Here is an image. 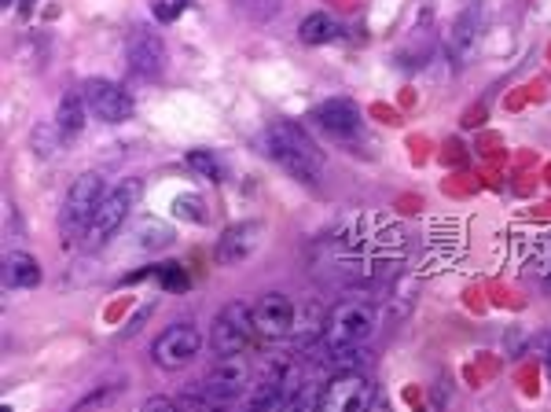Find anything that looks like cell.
<instances>
[{
	"instance_id": "6da1fadb",
	"label": "cell",
	"mask_w": 551,
	"mask_h": 412,
	"mask_svg": "<svg viewBox=\"0 0 551 412\" xmlns=\"http://www.w3.org/2000/svg\"><path fill=\"white\" fill-rule=\"evenodd\" d=\"M265 151L280 162L283 170L291 173L294 181L316 184L324 173V151L316 148V140L305 133L298 122H272L265 129Z\"/></svg>"
},
{
	"instance_id": "7a4b0ae2",
	"label": "cell",
	"mask_w": 551,
	"mask_h": 412,
	"mask_svg": "<svg viewBox=\"0 0 551 412\" xmlns=\"http://www.w3.org/2000/svg\"><path fill=\"white\" fill-rule=\"evenodd\" d=\"M250 387V365L243 354H228V357H217V365L206 372V379L199 387L188 394L199 412H228L232 401Z\"/></svg>"
},
{
	"instance_id": "3957f363",
	"label": "cell",
	"mask_w": 551,
	"mask_h": 412,
	"mask_svg": "<svg viewBox=\"0 0 551 412\" xmlns=\"http://www.w3.org/2000/svg\"><path fill=\"white\" fill-rule=\"evenodd\" d=\"M136 199H140V184L136 181H125L122 188L107 192V199H103V206L96 210L92 225L85 229V247H89V251L107 247V243L122 232V225L129 221V214H133Z\"/></svg>"
},
{
	"instance_id": "277c9868",
	"label": "cell",
	"mask_w": 551,
	"mask_h": 412,
	"mask_svg": "<svg viewBox=\"0 0 551 412\" xmlns=\"http://www.w3.org/2000/svg\"><path fill=\"white\" fill-rule=\"evenodd\" d=\"M375 332V313L364 302H342V306L331 309L327 317V332L324 343L327 350H360V346L372 339Z\"/></svg>"
},
{
	"instance_id": "5b68a950",
	"label": "cell",
	"mask_w": 551,
	"mask_h": 412,
	"mask_svg": "<svg viewBox=\"0 0 551 412\" xmlns=\"http://www.w3.org/2000/svg\"><path fill=\"white\" fill-rule=\"evenodd\" d=\"M372 401H375L372 376L360 372V368H349V372H338L324 387L320 412H372Z\"/></svg>"
},
{
	"instance_id": "8992f818",
	"label": "cell",
	"mask_w": 551,
	"mask_h": 412,
	"mask_svg": "<svg viewBox=\"0 0 551 412\" xmlns=\"http://www.w3.org/2000/svg\"><path fill=\"white\" fill-rule=\"evenodd\" d=\"M254 335H258V328H254V306H243V302H228L214 317V324H210V346L221 357L243 354Z\"/></svg>"
},
{
	"instance_id": "52a82bcc",
	"label": "cell",
	"mask_w": 551,
	"mask_h": 412,
	"mask_svg": "<svg viewBox=\"0 0 551 412\" xmlns=\"http://www.w3.org/2000/svg\"><path fill=\"white\" fill-rule=\"evenodd\" d=\"M81 96L89 103V115L107 122V126H122V122L133 118V96L107 78L85 81V85H81Z\"/></svg>"
},
{
	"instance_id": "ba28073f",
	"label": "cell",
	"mask_w": 551,
	"mask_h": 412,
	"mask_svg": "<svg viewBox=\"0 0 551 412\" xmlns=\"http://www.w3.org/2000/svg\"><path fill=\"white\" fill-rule=\"evenodd\" d=\"M107 199V184H103L100 173H81L78 181L70 184L67 192V206H63V221H67V229L74 232H85L96 218V210L103 206Z\"/></svg>"
},
{
	"instance_id": "9c48e42d",
	"label": "cell",
	"mask_w": 551,
	"mask_h": 412,
	"mask_svg": "<svg viewBox=\"0 0 551 412\" xmlns=\"http://www.w3.org/2000/svg\"><path fill=\"white\" fill-rule=\"evenodd\" d=\"M199 350H203V335L195 332L192 324H173V328H166V332L155 339L151 357H155L158 368L177 372V368L192 365L195 357H199Z\"/></svg>"
},
{
	"instance_id": "30bf717a",
	"label": "cell",
	"mask_w": 551,
	"mask_h": 412,
	"mask_svg": "<svg viewBox=\"0 0 551 412\" xmlns=\"http://www.w3.org/2000/svg\"><path fill=\"white\" fill-rule=\"evenodd\" d=\"M294 321H298V313H294V302L287 295H261L254 302V328H258L261 339H287L294 335Z\"/></svg>"
},
{
	"instance_id": "8fae6325",
	"label": "cell",
	"mask_w": 551,
	"mask_h": 412,
	"mask_svg": "<svg viewBox=\"0 0 551 412\" xmlns=\"http://www.w3.org/2000/svg\"><path fill=\"white\" fill-rule=\"evenodd\" d=\"M125 56H129V70L136 78H158L166 70V45L162 37L151 34V30H133L129 34V45H125Z\"/></svg>"
},
{
	"instance_id": "7c38bea8",
	"label": "cell",
	"mask_w": 551,
	"mask_h": 412,
	"mask_svg": "<svg viewBox=\"0 0 551 412\" xmlns=\"http://www.w3.org/2000/svg\"><path fill=\"white\" fill-rule=\"evenodd\" d=\"M313 118H316V126L324 129L331 140H338V144H349V140H357L360 129H364L357 103H349V100H327V103H320V107L313 111Z\"/></svg>"
},
{
	"instance_id": "4fadbf2b",
	"label": "cell",
	"mask_w": 551,
	"mask_h": 412,
	"mask_svg": "<svg viewBox=\"0 0 551 412\" xmlns=\"http://www.w3.org/2000/svg\"><path fill=\"white\" fill-rule=\"evenodd\" d=\"M258 243H261V221H239V225L225 229V236L217 240V262L221 265L247 262L250 254L258 251Z\"/></svg>"
},
{
	"instance_id": "5bb4252c",
	"label": "cell",
	"mask_w": 551,
	"mask_h": 412,
	"mask_svg": "<svg viewBox=\"0 0 551 412\" xmlns=\"http://www.w3.org/2000/svg\"><path fill=\"white\" fill-rule=\"evenodd\" d=\"M287 379H291V372H272L261 383H254L247 412H280L283 398H287Z\"/></svg>"
},
{
	"instance_id": "9a60e30c",
	"label": "cell",
	"mask_w": 551,
	"mask_h": 412,
	"mask_svg": "<svg viewBox=\"0 0 551 412\" xmlns=\"http://www.w3.org/2000/svg\"><path fill=\"white\" fill-rule=\"evenodd\" d=\"M37 284H41V265H37L34 254L12 251L4 258V287L8 291H30Z\"/></svg>"
},
{
	"instance_id": "2e32d148",
	"label": "cell",
	"mask_w": 551,
	"mask_h": 412,
	"mask_svg": "<svg viewBox=\"0 0 551 412\" xmlns=\"http://www.w3.org/2000/svg\"><path fill=\"white\" fill-rule=\"evenodd\" d=\"M89 122V103L81 92H67L63 100H59V115H56V129L63 140H74L81 137V129Z\"/></svg>"
},
{
	"instance_id": "e0dca14e",
	"label": "cell",
	"mask_w": 551,
	"mask_h": 412,
	"mask_svg": "<svg viewBox=\"0 0 551 412\" xmlns=\"http://www.w3.org/2000/svg\"><path fill=\"white\" fill-rule=\"evenodd\" d=\"M298 37H302L305 45H331V41L342 37V26H338V19H331L327 12H313L302 19Z\"/></svg>"
},
{
	"instance_id": "ac0fdd59",
	"label": "cell",
	"mask_w": 551,
	"mask_h": 412,
	"mask_svg": "<svg viewBox=\"0 0 551 412\" xmlns=\"http://www.w3.org/2000/svg\"><path fill=\"white\" fill-rule=\"evenodd\" d=\"M474 37H478V15L463 12L449 30V52L452 56H467V48L474 45Z\"/></svg>"
},
{
	"instance_id": "d6986e66",
	"label": "cell",
	"mask_w": 551,
	"mask_h": 412,
	"mask_svg": "<svg viewBox=\"0 0 551 412\" xmlns=\"http://www.w3.org/2000/svg\"><path fill=\"white\" fill-rule=\"evenodd\" d=\"M320 394H324V390L316 387V383H302V387H294L291 394L283 398L280 412H320Z\"/></svg>"
},
{
	"instance_id": "ffe728a7",
	"label": "cell",
	"mask_w": 551,
	"mask_h": 412,
	"mask_svg": "<svg viewBox=\"0 0 551 412\" xmlns=\"http://www.w3.org/2000/svg\"><path fill=\"white\" fill-rule=\"evenodd\" d=\"M188 166H192L199 177H210V181H225V166H221V159H217L214 151H206V148L188 151Z\"/></svg>"
},
{
	"instance_id": "44dd1931",
	"label": "cell",
	"mask_w": 551,
	"mask_h": 412,
	"mask_svg": "<svg viewBox=\"0 0 551 412\" xmlns=\"http://www.w3.org/2000/svg\"><path fill=\"white\" fill-rule=\"evenodd\" d=\"M155 276L166 284V291H184L188 287V273L180 269V265H173V262H166V265H155Z\"/></svg>"
},
{
	"instance_id": "7402d4cb",
	"label": "cell",
	"mask_w": 551,
	"mask_h": 412,
	"mask_svg": "<svg viewBox=\"0 0 551 412\" xmlns=\"http://www.w3.org/2000/svg\"><path fill=\"white\" fill-rule=\"evenodd\" d=\"M247 12L250 19L269 23V19H276V12H280V0H247Z\"/></svg>"
},
{
	"instance_id": "603a6c76",
	"label": "cell",
	"mask_w": 551,
	"mask_h": 412,
	"mask_svg": "<svg viewBox=\"0 0 551 412\" xmlns=\"http://www.w3.org/2000/svg\"><path fill=\"white\" fill-rule=\"evenodd\" d=\"M114 394H118V387H100L96 394H89L85 401H78V405H74V412H96V409H103V405H107Z\"/></svg>"
},
{
	"instance_id": "cb8c5ba5",
	"label": "cell",
	"mask_w": 551,
	"mask_h": 412,
	"mask_svg": "<svg viewBox=\"0 0 551 412\" xmlns=\"http://www.w3.org/2000/svg\"><path fill=\"white\" fill-rule=\"evenodd\" d=\"M173 210L188 221H203V210H199V199H195V195H180L177 203H173Z\"/></svg>"
},
{
	"instance_id": "d4e9b609",
	"label": "cell",
	"mask_w": 551,
	"mask_h": 412,
	"mask_svg": "<svg viewBox=\"0 0 551 412\" xmlns=\"http://www.w3.org/2000/svg\"><path fill=\"white\" fill-rule=\"evenodd\" d=\"M140 412H184L173 398H162V394H155V398H147L144 405H140Z\"/></svg>"
},
{
	"instance_id": "484cf974",
	"label": "cell",
	"mask_w": 551,
	"mask_h": 412,
	"mask_svg": "<svg viewBox=\"0 0 551 412\" xmlns=\"http://www.w3.org/2000/svg\"><path fill=\"white\" fill-rule=\"evenodd\" d=\"M184 8H188V0H173V4H155V15L162 19V23H169V19H173V15H180Z\"/></svg>"
},
{
	"instance_id": "4316f807",
	"label": "cell",
	"mask_w": 551,
	"mask_h": 412,
	"mask_svg": "<svg viewBox=\"0 0 551 412\" xmlns=\"http://www.w3.org/2000/svg\"><path fill=\"white\" fill-rule=\"evenodd\" d=\"M544 365H548V376H551V346H548V361H544Z\"/></svg>"
},
{
	"instance_id": "83f0119b",
	"label": "cell",
	"mask_w": 551,
	"mask_h": 412,
	"mask_svg": "<svg viewBox=\"0 0 551 412\" xmlns=\"http://www.w3.org/2000/svg\"><path fill=\"white\" fill-rule=\"evenodd\" d=\"M12 4H15V0H4V8H12Z\"/></svg>"
}]
</instances>
